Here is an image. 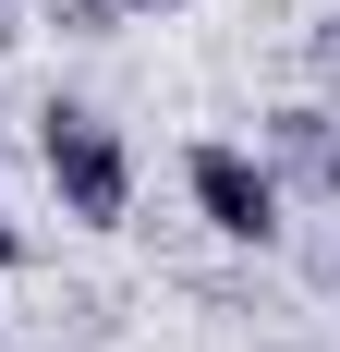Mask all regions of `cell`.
I'll return each instance as SVG.
<instances>
[{
    "instance_id": "6da1fadb",
    "label": "cell",
    "mask_w": 340,
    "mask_h": 352,
    "mask_svg": "<svg viewBox=\"0 0 340 352\" xmlns=\"http://www.w3.org/2000/svg\"><path fill=\"white\" fill-rule=\"evenodd\" d=\"M36 170H49L61 219H85V231H122V207H134V146L109 134L98 109H73V98H49V109H36Z\"/></svg>"
},
{
    "instance_id": "7a4b0ae2",
    "label": "cell",
    "mask_w": 340,
    "mask_h": 352,
    "mask_svg": "<svg viewBox=\"0 0 340 352\" xmlns=\"http://www.w3.org/2000/svg\"><path fill=\"white\" fill-rule=\"evenodd\" d=\"M182 195H195V219L219 231V243H255V255L279 243V207H292V195L268 182V158H255V146H231V134L182 146Z\"/></svg>"
},
{
    "instance_id": "3957f363",
    "label": "cell",
    "mask_w": 340,
    "mask_h": 352,
    "mask_svg": "<svg viewBox=\"0 0 340 352\" xmlns=\"http://www.w3.org/2000/svg\"><path fill=\"white\" fill-rule=\"evenodd\" d=\"M255 158H268L279 195H316V207H340V109L328 98H292L255 122Z\"/></svg>"
},
{
    "instance_id": "277c9868",
    "label": "cell",
    "mask_w": 340,
    "mask_h": 352,
    "mask_svg": "<svg viewBox=\"0 0 340 352\" xmlns=\"http://www.w3.org/2000/svg\"><path fill=\"white\" fill-rule=\"evenodd\" d=\"M304 61H316V85H328V109H340V25H316V36H304Z\"/></svg>"
},
{
    "instance_id": "5b68a950",
    "label": "cell",
    "mask_w": 340,
    "mask_h": 352,
    "mask_svg": "<svg viewBox=\"0 0 340 352\" xmlns=\"http://www.w3.org/2000/svg\"><path fill=\"white\" fill-rule=\"evenodd\" d=\"M109 25H158V12H182V0H98Z\"/></svg>"
},
{
    "instance_id": "8992f818",
    "label": "cell",
    "mask_w": 340,
    "mask_h": 352,
    "mask_svg": "<svg viewBox=\"0 0 340 352\" xmlns=\"http://www.w3.org/2000/svg\"><path fill=\"white\" fill-rule=\"evenodd\" d=\"M0 267H25V231H12V219H0Z\"/></svg>"
},
{
    "instance_id": "52a82bcc",
    "label": "cell",
    "mask_w": 340,
    "mask_h": 352,
    "mask_svg": "<svg viewBox=\"0 0 340 352\" xmlns=\"http://www.w3.org/2000/svg\"><path fill=\"white\" fill-rule=\"evenodd\" d=\"M12 36H25V12H12V0H0V49H12Z\"/></svg>"
},
{
    "instance_id": "ba28073f",
    "label": "cell",
    "mask_w": 340,
    "mask_h": 352,
    "mask_svg": "<svg viewBox=\"0 0 340 352\" xmlns=\"http://www.w3.org/2000/svg\"><path fill=\"white\" fill-rule=\"evenodd\" d=\"M328 267H340V243H328Z\"/></svg>"
}]
</instances>
